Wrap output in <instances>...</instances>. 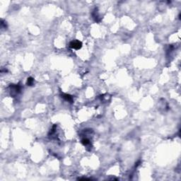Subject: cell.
<instances>
[{
	"mask_svg": "<svg viewBox=\"0 0 181 181\" xmlns=\"http://www.w3.org/2000/svg\"><path fill=\"white\" fill-rule=\"evenodd\" d=\"M82 43L79 40H73L69 43V47L72 49H75V50H79L81 47Z\"/></svg>",
	"mask_w": 181,
	"mask_h": 181,
	"instance_id": "7a4b0ae2",
	"label": "cell"
},
{
	"mask_svg": "<svg viewBox=\"0 0 181 181\" xmlns=\"http://www.w3.org/2000/svg\"><path fill=\"white\" fill-rule=\"evenodd\" d=\"M62 97L67 101L69 102V103H72L73 102V97L69 95V94H67V93H62Z\"/></svg>",
	"mask_w": 181,
	"mask_h": 181,
	"instance_id": "3957f363",
	"label": "cell"
},
{
	"mask_svg": "<svg viewBox=\"0 0 181 181\" xmlns=\"http://www.w3.org/2000/svg\"><path fill=\"white\" fill-rule=\"evenodd\" d=\"M33 83H34V79L32 78V77H29L27 79V82H26V84L28 86H33Z\"/></svg>",
	"mask_w": 181,
	"mask_h": 181,
	"instance_id": "8992f818",
	"label": "cell"
},
{
	"mask_svg": "<svg viewBox=\"0 0 181 181\" xmlns=\"http://www.w3.org/2000/svg\"><path fill=\"white\" fill-rule=\"evenodd\" d=\"M92 16H93V19L95 20V21H96V22H99V21H100L101 18H99V16H98V11H97L96 8L93 11V13H92Z\"/></svg>",
	"mask_w": 181,
	"mask_h": 181,
	"instance_id": "277c9868",
	"label": "cell"
},
{
	"mask_svg": "<svg viewBox=\"0 0 181 181\" xmlns=\"http://www.w3.org/2000/svg\"><path fill=\"white\" fill-rule=\"evenodd\" d=\"M81 143H82L84 146H86V147H88V146H89V145L91 144L90 140H89L88 138H86V137H84V138H83V139H81Z\"/></svg>",
	"mask_w": 181,
	"mask_h": 181,
	"instance_id": "5b68a950",
	"label": "cell"
},
{
	"mask_svg": "<svg viewBox=\"0 0 181 181\" xmlns=\"http://www.w3.org/2000/svg\"><path fill=\"white\" fill-rule=\"evenodd\" d=\"M9 88H10L11 96H12L13 97H14L15 96L18 94L21 91V86L18 84H17V85L12 84L9 86Z\"/></svg>",
	"mask_w": 181,
	"mask_h": 181,
	"instance_id": "6da1fadb",
	"label": "cell"
}]
</instances>
